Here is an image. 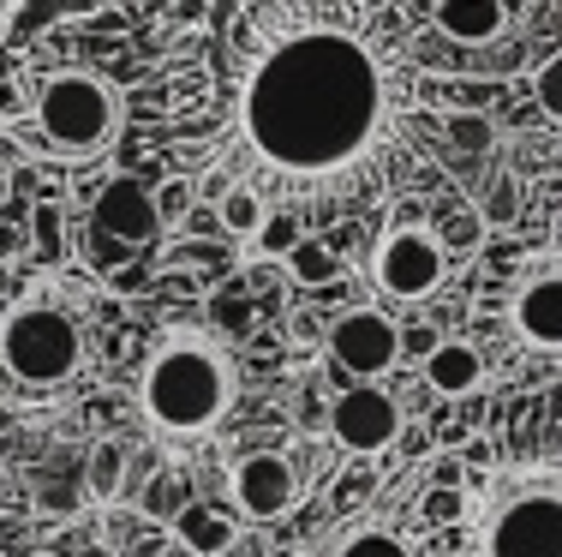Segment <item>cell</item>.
Returning <instances> with one entry per match:
<instances>
[{"instance_id":"6da1fadb","label":"cell","mask_w":562,"mask_h":557,"mask_svg":"<svg viewBox=\"0 0 562 557\" xmlns=\"http://www.w3.org/2000/svg\"><path fill=\"white\" fill-rule=\"evenodd\" d=\"M390 66L366 31L293 24L258 48L239 90V138L270 175L329 186L353 175L390 126Z\"/></svg>"},{"instance_id":"7a4b0ae2","label":"cell","mask_w":562,"mask_h":557,"mask_svg":"<svg viewBox=\"0 0 562 557\" xmlns=\"http://www.w3.org/2000/svg\"><path fill=\"white\" fill-rule=\"evenodd\" d=\"M239 366L216 330H168L138 371V414L162 437H204L234 414Z\"/></svg>"},{"instance_id":"3957f363","label":"cell","mask_w":562,"mask_h":557,"mask_svg":"<svg viewBox=\"0 0 562 557\" xmlns=\"http://www.w3.org/2000/svg\"><path fill=\"white\" fill-rule=\"evenodd\" d=\"M90 360V336L55 288L36 282L0 312V366L24 383V390H66Z\"/></svg>"},{"instance_id":"277c9868","label":"cell","mask_w":562,"mask_h":557,"mask_svg":"<svg viewBox=\"0 0 562 557\" xmlns=\"http://www.w3.org/2000/svg\"><path fill=\"white\" fill-rule=\"evenodd\" d=\"M31 132L55 163H90L120 138V90L90 66H60L31 97Z\"/></svg>"},{"instance_id":"5b68a950","label":"cell","mask_w":562,"mask_h":557,"mask_svg":"<svg viewBox=\"0 0 562 557\" xmlns=\"http://www.w3.org/2000/svg\"><path fill=\"white\" fill-rule=\"evenodd\" d=\"M473 534L479 557H562V468L497 474Z\"/></svg>"},{"instance_id":"8992f818","label":"cell","mask_w":562,"mask_h":557,"mask_svg":"<svg viewBox=\"0 0 562 557\" xmlns=\"http://www.w3.org/2000/svg\"><path fill=\"white\" fill-rule=\"evenodd\" d=\"M443 276H449V252L431 229H419V222L390 229L378 241V252H371V282H378L390 300H401V307L431 300L437 288H443Z\"/></svg>"},{"instance_id":"52a82bcc","label":"cell","mask_w":562,"mask_h":557,"mask_svg":"<svg viewBox=\"0 0 562 557\" xmlns=\"http://www.w3.org/2000/svg\"><path fill=\"white\" fill-rule=\"evenodd\" d=\"M329 360H336L347 378L371 383V378H390L401 360V324L383 307H353L329 324Z\"/></svg>"},{"instance_id":"ba28073f","label":"cell","mask_w":562,"mask_h":557,"mask_svg":"<svg viewBox=\"0 0 562 557\" xmlns=\"http://www.w3.org/2000/svg\"><path fill=\"white\" fill-rule=\"evenodd\" d=\"M401 402L383 383H347V390L329 402V437L347 449V456H378V449L401 444Z\"/></svg>"},{"instance_id":"9c48e42d","label":"cell","mask_w":562,"mask_h":557,"mask_svg":"<svg viewBox=\"0 0 562 557\" xmlns=\"http://www.w3.org/2000/svg\"><path fill=\"white\" fill-rule=\"evenodd\" d=\"M508 336L527 354H562V258L539 264L515 282L508 300Z\"/></svg>"},{"instance_id":"30bf717a","label":"cell","mask_w":562,"mask_h":557,"mask_svg":"<svg viewBox=\"0 0 562 557\" xmlns=\"http://www.w3.org/2000/svg\"><path fill=\"white\" fill-rule=\"evenodd\" d=\"M227 492H234V510L246 522H276V515H288L300 503V468L281 449H258V456L234 461Z\"/></svg>"},{"instance_id":"8fae6325","label":"cell","mask_w":562,"mask_h":557,"mask_svg":"<svg viewBox=\"0 0 562 557\" xmlns=\"http://www.w3.org/2000/svg\"><path fill=\"white\" fill-rule=\"evenodd\" d=\"M90 222H97L109 241H120V246H150L156 234L168 229V222H162V204H156V192H150V186H144L138 175L102 180L97 204H90Z\"/></svg>"},{"instance_id":"7c38bea8","label":"cell","mask_w":562,"mask_h":557,"mask_svg":"<svg viewBox=\"0 0 562 557\" xmlns=\"http://www.w3.org/2000/svg\"><path fill=\"white\" fill-rule=\"evenodd\" d=\"M425 383H431L443 402H461V396L485 390V354L461 336H443L431 354H425Z\"/></svg>"},{"instance_id":"4fadbf2b","label":"cell","mask_w":562,"mask_h":557,"mask_svg":"<svg viewBox=\"0 0 562 557\" xmlns=\"http://www.w3.org/2000/svg\"><path fill=\"white\" fill-rule=\"evenodd\" d=\"M431 24L449 36V43H461V48H485V43H497V36L508 31V7L503 0H437Z\"/></svg>"},{"instance_id":"5bb4252c","label":"cell","mask_w":562,"mask_h":557,"mask_svg":"<svg viewBox=\"0 0 562 557\" xmlns=\"http://www.w3.org/2000/svg\"><path fill=\"white\" fill-rule=\"evenodd\" d=\"M168 527H173V546H180L186 557H227V552L239 546L234 515L216 510V503H186Z\"/></svg>"},{"instance_id":"9a60e30c","label":"cell","mask_w":562,"mask_h":557,"mask_svg":"<svg viewBox=\"0 0 562 557\" xmlns=\"http://www.w3.org/2000/svg\"><path fill=\"white\" fill-rule=\"evenodd\" d=\"M324 557H419L413 552V539L401 534L395 522H378V515H366V522H353L336 546H324Z\"/></svg>"},{"instance_id":"2e32d148","label":"cell","mask_w":562,"mask_h":557,"mask_svg":"<svg viewBox=\"0 0 562 557\" xmlns=\"http://www.w3.org/2000/svg\"><path fill=\"white\" fill-rule=\"evenodd\" d=\"M216 222L234 241H258L263 222H270V204H263L258 186H227V192L216 198Z\"/></svg>"},{"instance_id":"e0dca14e","label":"cell","mask_w":562,"mask_h":557,"mask_svg":"<svg viewBox=\"0 0 562 557\" xmlns=\"http://www.w3.org/2000/svg\"><path fill=\"white\" fill-rule=\"evenodd\" d=\"M120 486H126V444L120 437H102V444H90V461H85V492L97 503H109Z\"/></svg>"},{"instance_id":"ac0fdd59","label":"cell","mask_w":562,"mask_h":557,"mask_svg":"<svg viewBox=\"0 0 562 557\" xmlns=\"http://www.w3.org/2000/svg\"><path fill=\"white\" fill-rule=\"evenodd\" d=\"M288 270L300 276L305 288H324L329 276H336V252H329L324 241H300V246L288 252Z\"/></svg>"},{"instance_id":"d6986e66","label":"cell","mask_w":562,"mask_h":557,"mask_svg":"<svg viewBox=\"0 0 562 557\" xmlns=\"http://www.w3.org/2000/svg\"><path fill=\"white\" fill-rule=\"evenodd\" d=\"M210 324H216V336H251V307L246 294H210Z\"/></svg>"},{"instance_id":"ffe728a7","label":"cell","mask_w":562,"mask_h":557,"mask_svg":"<svg viewBox=\"0 0 562 557\" xmlns=\"http://www.w3.org/2000/svg\"><path fill=\"white\" fill-rule=\"evenodd\" d=\"M532 97H539V109L562 126V55H551V60L539 66V78H532Z\"/></svg>"},{"instance_id":"44dd1931","label":"cell","mask_w":562,"mask_h":557,"mask_svg":"<svg viewBox=\"0 0 562 557\" xmlns=\"http://www.w3.org/2000/svg\"><path fill=\"white\" fill-rule=\"evenodd\" d=\"M449 144H461V151H485L491 144V121L485 114H449Z\"/></svg>"},{"instance_id":"7402d4cb","label":"cell","mask_w":562,"mask_h":557,"mask_svg":"<svg viewBox=\"0 0 562 557\" xmlns=\"http://www.w3.org/2000/svg\"><path fill=\"white\" fill-rule=\"evenodd\" d=\"M300 241H305V234H300V216H293V210L270 216V222H263V234H258V246H263V252H293Z\"/></svg>"},{"instance_id":"603a6c76","label":"cell","mask_w":562,"mask_h":557,"mask_svg":"<svg viewBox=\"0 0 562 557\" xmlns=\"http://www.w3.org/2000/svg\"><path fill=\"white\" fill-rule=\"evenodd\" d=\"M144 510H150V515H162V522H173V515L186 510V498H180V480H173V474H162V480L150 486V498H144Z\"/></svg>"},{"instance_id":"cb8c5ba5","label":"cell","mask_w":562,"mask_h":557,"mask_svg":"<svg viewBox=\"0 0 562 557\" xmlns=\"http://www.w3.org/2000/svg\"><path fill=\"white\" fill-rule=\"evenodd\" d=\"M36 241H43V252L60 246V210L55 204H36Z\"/></svg>"},{"instance_id":"d4e9b609","label":"cell","mask_w":562,"mask_h":557,"mask_svg":"<svg viewBox=\"0 0 562 557\" xmlns=\"http://www.w3.org/2000/svg\"><path fill=\"white\" fill-rule=\"evenodd\" d=\"M19 252H24V234L12 229V222H0V264H12Z\"/></svg>"},{"instance_id":"484cf974","label":"cell","mask_w":562,"mask_h":557,"mask_svg":"<svg viewBox=\"0 0 562 557\" xmlns=\"http://www.w3.org/2000/svg\"><path fill=\"white\" fill-rule=\"evenodd\" d=\"M491 192H497V198H491V222H508V216H515V198H508V186H491Z\"/></svg>"},{"instance_id":"4316f807","label":"cell","mask_w":562,"mask_h":557,"mask_svg":"<svg viewBox=\"0 0 562 557\" xmlns=\"http://www.w3.org/2000/svg\"><path fill=\"white\" fill-rule=\"evenodd\" d=\"M0 204H7V163H0Z\"/></svg>"},{"instance_id":"83f0119b","label":"cell","mask_w":562,"mask_h":557,"mask_svg":"<svg viewBox=\"0 0 562 557\" xmlns=\"http://www.w3.org/2000/svg\"><path fill=\"white\" fill-rule=\"evenodd\" d=\"M162 557H186V552H180V546H168V552H162Z\"/></svg>"},{"instance_id":"f1b7e54d","label":"cell","mask_w":562,"mask_h":557,"mask_svg":"<svg viewBox=\"0 0 562 557\" xmlns=\"http://www.w3.org/2000/svg\"><path fill=\"white\" fill-rule=\"evenodd\" d=\"M270 557H300V552H270Z\"/></svg>"},{"instance_id":"f546056e","label":"cell","mask_w":562,"mask_h":557,"mask_svg":"<svg viewBox=\"0 0 562 557\" xmlns=\"http://www.w3.org/2000/svg\"><path fill=\"white\" fill-rule=\"evenodd\" d=\"M31 557H60V552H31Z\"/></svg>"}]
</instances>
